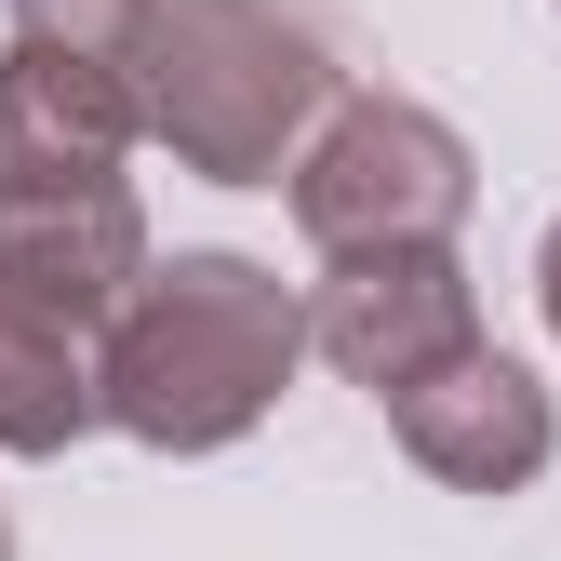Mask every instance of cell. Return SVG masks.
<instances>
[{
  "label": "cell",
  "instance_id": "6da1fadb",
  "mask_svg": "<svg viewBox=\"0 0 561 561\" xmlns=\"http://www.w3.org/2000/svg\"><path fill=\"white\" fill-rule=\"evenodd\" d=\"M107 67L134 81V121L215 187L295 174L347 107V67L308 0H121Z\"/></svg>",
  "mask_w": 561,
  "mask_h": 561
},
{
  "label": "cell",
  "instance_id": "7a4b0ae2",
  "mask_svg": "<svg viewBox=\"0 0 561 561\" xmlns=\"http://www.w3.org/2000/svg\"><path fill=\"white\" fill-rule=\"evenodd\" d=\"M308 362V295L254 254H174L148 267V295H134L94 347V401L121 442L148 455H228L254 414L295 388Z\"/></svg>",
  "mask_w": 561,
  "mask_h": 561
},
{
  "label": "cell",
  "instance_id": "3957f363",
  "mask_svg": "<svg viewBox=\"0 0 561 561\" xmlns=\"http://www.w3.org/2000/svg\"><path fill=\"white\" fill-rule=\"evenodd\" d=\"M468 201H481L468 134L442 107H414V94H347L321 121V148L295 161V228L334 267H362V254H455Z\"/></svg>",
  "mask_w": 561,
  "mask_h": 561
},
{
  "label": "cell",
  "instance_id": "277c9868",
  "mask_svg": "<svg viewBox=\"0 0 561 561\" xmlns=\"http://www.w3.org/2000/svg\"><path fill=\"white\" fill-rule=\"evenodd\" d=\"M134 81L67 41L54 14H27L0 41V201H81V187H121L134 161Z\"/></svg>",
  "mask_w": 561,
  "mask_h": 561
},
{
  "label": "cell",
  "instance_id": "5b68a950",
  "mask_svg": "<svg viewBox=\"0 0 561 561\" xmlns=\"http://www.w3.org/2000/svg\"><path fill=\"white\" fill-rule=\"evenodd\" d=\"M308 347L347 388L401 401V388L455 375L468 347H495V334H481V295H468L455 254H362V267H334L321 295H308Z\"/></svg>",
  "mask_w": 561,
  "mask_h": 561
},
{
  "label": "cell",
  "instance_id": "8992f818",
  "mask_svg": "<svg viewBox=\"0 0 561 561\" xmlns=\"http://www.w3.org/2000/svg\"><path fill=\"white\" fill-rule=\"evenodd\" d=\"M388 428H401V455L428 481H455V495H522V481L561 455V414H548V388L508 362V347H468L455 375L401 388Z\"/></svg>",
  "mask_w": 561,
  "mask_h": 561
},
{
  "label": "cell",
  "instance_id": "52a82bcc",
  "mask_svg": "<svg viewBox=\"0 0 561 561\" xmlns=\"http://www.w3.org/2000/svg\"><path fill=\"white\" fill-rule=\"evenodd\" d=\"M0 280H14L54 334H107L134 295H148V215H134V187L0 201Z\"/></svg>",
  "mask_w": 561,
  "mask_h": 561
},
{
  "label": "cell",
  "instance_id": "ba28073f",
  "mask_svg": "<svg viewBox=\"0 0 561 561\" xmlns=\"http://www.w3.org/2000/svg\"><path fill=\"white\" fill-rule=\"evenodd\" d=\"M81 428H107L81 334H54L14 280H0V455H67Z\"/></svg>",
  "mask_w": 561,
  "mask_h": 561
},
{
  "label": "cell",
  "instance_id": "9c48e42d",
  "mask_svg": "<svg viewBox=\"0 0 561 561\" xmlns=\"http://www.w3.org/2000/svg\"><path fill=\"white\" fill-rule=\"evenodd\" d=\"M535 308H548V334H561V228H548V254H535Z\"/></svg>",
  "mask_w": 561,
  "mask_h": 561
},
{
  "label": "cell",
  "instance_id": "30bf717a",
  "mask_svg": "<svg viewBox=\"0 0 561 561\" xmlns=\"http://www.w3.org/2000/svg\"><path fill=\"white\" fill-rule=\"evenodd\" d=\"M27 14H67V0H27Z\"/></svg>",
  "mask_w": 561,
  "mask_h": 561
},
{
  "label": "cell",
  "instance_id": "8fae6325",
  "mask_svg": "<svg viewBox=\"0 0 561 561\" xmlns=\"http://www.w3.org/2000/svg\"><path fill=\"white\" fill-rule=\"evenodd\" d=\"M0 561H14V522H0Z\"/></svg>",
  "mask_w": 561,
  "mask_h": 561
}]
</instances>
